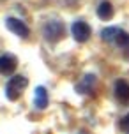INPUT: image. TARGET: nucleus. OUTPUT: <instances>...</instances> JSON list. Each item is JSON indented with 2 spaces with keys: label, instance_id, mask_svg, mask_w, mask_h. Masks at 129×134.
<instances>
[{
  "label": "nucleus",
  "instance_id": "nucleus-1",
  "mask_svg": "<svg viewBox=\"0 0 129 134\" xmlns=\"http://www.w3.org/2000/svg\"><path fill=\"white\" fill-rule=\"evenodd\" d=\"M101 39L108 44H115L129 58V32H126L119 27H106L101 30Z\"/></svg>",
  "mask_w": 129,
  "mask_h": 134
},
{
  "label": "nucleus",
  "instance_id": "nucleus-2",
  "mask_svg": "<svg viewBox=\"0 0 129 134\" xmlns=\"http://www.w3.org/2000/svg\"><path fill=\"white\" fill-rule=\"evenodd\" d=\"M27 85H28L27 76H23V74L13 76L6 85V97L9 100H18L21 97V94H23V90L27 88Z\"/></svg>",
  "mask_w": 129,
  "mask_h": 134
},
{
  "label": "nucleus",
  "instance_id": "nucleus-3",
  "mask_svg": "<svg viewBox=\"0 0 129 134\" xmlns=\"http://www.w3.org/2000/svg\"><path fill=\"white\" fill-rule=\"evenodd\" d=\"M42 35L48 42H58L66 35V25L60 20H50L42 27Z\"/></svg>",
  "mask_w": 129,
  "mask_h": 134
},
{
  "label": "nucleus",
  "instance_id": "nucleus-4",
  "mask_svg": "<svg viewBox=\"0 0 129 134\" xmlns=\"http://www.w3.org/2000/svg\"><path fill=\"white\" fill-rule=\"evenodd\" d=\"M71 35L74 37V41L78 42H87L92 35V28L87 21L83 20H76L73 25H71Z\"/></svg>",
  "mask_w": 129,
  "mask_h": 134
},
{
  "label": "nucleus",
  "instance_id": "nucleus-5",
  "mask_svg": "<svg viewBox=\"0 0 129 134\" xmlns=\"http://www.w3.org/2000/svg\"><path fill=\"white\" fill-rule=\"evenodd\" d=\"M95 85H97V76L95 74H85L82 80L76 83L74 90L82 95H90V94H94Z\"/></svg>",
  "mask_w": 129,
  "mask_h": 134
},
{
  "label": "nucleus",
  "instance_id": "nucleus-6",
  "mask_svg": "<svg viewBox=\"0 0 129 134\" xmlns=\"http://www.w3.org/2000/svg\"><path fill=\"white\" fill-rule=\"evenodd\" d=\"M6 27L9 28L14 35H18L20 39H28V35H30V28H28L21 20H18V18H7Z\"/></svg>",
  "mask_w": 129,
  "mask_h": 134
},
{
  "label": "nucleus",
  "instance_id": "nucleus-7",
  "mask_svg": "<svg viewBox=\"0 0 129 134\" xmlns=\"http://www.w3.org/2000/svg\"><path fill=\"white\" fill-rule=\"evenodd\" d=\"M18 67V58L11 53L0 55V74L2 76H13Z\"/></svg>",
  "mask_w": 129,
  "mask_h": 134
},
{
  "label": "nucleus",
  "instance_id": "nucleus-8",
  "mask_svg": "<svg viewBox=\"0 0 129 134\" xmlns=\"http://www.w3.org/2000/svg\"><path fill=\"white\" fill-rule=\"evenodd\" d=\"M113 94L120 104H129V83L126 80H117L115 87H113Z\"/></svg>",
  "mask_w": 129,
  "mask_h": 134
},
{
  "label": "nucleus",
  "instance_id": "nucleus-9",
  "mask_svg": "<svg viewBox=\"0 0 129 134\" xmlns=\"http://www.w3.org/2000/svg\"><path fill=\"white\" fill-rule=\"evenodd\" d=\"M50 97H48V90L44 87H37L34 92V106L37 109H46Z\"/></svg>",
  "mask_w": 129,
  "mask_h": 134
},
{
  "label": "nucleus",
  "instance_id": "nucleus-10",
  "mask_svg": "<svg viewBox=\"0 0 129 134\" xmlns=\"http://www.w3.org/2000/svg\"><path fill=\"white\" fill-rule=\"evenodd\" d=\"M95 13H97V16L101 18L103 21H108L113 18V5H111V2H108V0H103L101 4L97 5V9H95Z\"/></svg>",
  "mask_w": 129,
  "mask_h": 134
},
{
  "label": "nucleus",
  "instance_id": "nucleus-11",
  "mask_svg": "<svg viewBox=\"0 0 129 134\" xmlns=\"http://www.w3.org/2000/svg\"><path fill=\"white\" fill-rule=\"evenodd\" d=\"M119 127H120V131H122L124 134H129V113L124 115L122 118H120V122H119Z\"/></svg>",
  "mask_w": 129,
  "mask_h": 134
}]
</instances>
